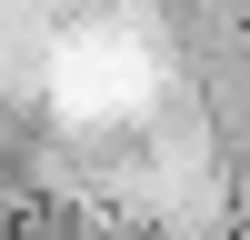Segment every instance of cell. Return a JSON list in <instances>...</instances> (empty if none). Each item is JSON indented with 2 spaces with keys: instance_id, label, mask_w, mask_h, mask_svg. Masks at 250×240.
Listing matches in <instances>:
<instances>
[{
  "instance_id": "obj_1",
  "label": "cell",
  "mask_w": 250,
  "mask_h": 240,
  "mask_svg": "<svg viewBox=\"0 0 250 240\" xmlns=\"http://www.w3.org/2000/svg\"><path fill=\"white\" fill-rule=\"evenodd\" d=\"M20 90L50 100L70 130L90 140H130L140 120L170 110V70H160V40L140 30L130 0H70V20H50L30 0L20 10Z\"/></svg>"
}]
</instances>
